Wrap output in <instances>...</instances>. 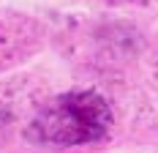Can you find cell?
<instances>
[{
  "mask_svg": "<svg viewBox=\"0 0 158 153\" xmlns=\"http://www.w3.org/2000/svg\"><path fill=\"white\" fill-rule=\"evenodd\" d=\"M112 129V109L104 96L93 90H74L52 98L33 118L27 137L38 145H87L98 142Z\"/></svg>",
  "mask_w": 158,
  "mask_h": 153,
  "instance_id": "6da1fadb",
  "label": "cell"
}]
</instances>
